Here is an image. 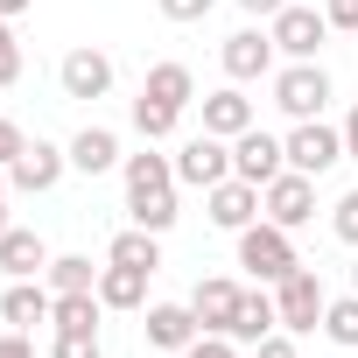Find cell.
<instances>
[{"label":"cell","mask_w":358,"mask_h":358,"mask_svg":"<svg viewBox=\"0 0 358 358\" xmlns=\"http://www.w3.org/2000/svg\"><path fill=\"white\" fill-rule=\"evenodd\" d=\"M120 176H127V211H134V225L169 232L176 218H183V211H176V162H169V155L141 148V155L120 162Z\"/></svg>","instance_id":"cell-1"},{"label":"cell","mask_w":358,"mask_h":358,"mask_svg":"<svg viewBox=\"0 0 358 358\" xmlns=\"http://www.w3.org/2000/svg\"><path fill=\"white\" fill-rule=\"evenodd\" d=\"M239 267L260 281V288H274L281 274H295L302 260H295V239L281 232V225H267V218H253L246 232H239Z\"/></svg>","instance_id":"cell-2"},{"label":"cell","mask_w":358,"mask_h":358,"mask_svg":"<svg viewBox=\"0 0 358 358\" xmlns=\"http://www.w3.org/2000/svg\"><path fill=\"white\" fill-rule=\"evenodd\" d=\"M323 302H330V288H323L316 267H295V274L274 281V309H281V330H288V337L323 330Z\"/></svg>","instance_id":"cell-3"},{"label":"cell","mask_w":358,"mask_h":358,"mask_svg":"<svg viewBox=\"0 0 358 358\" xmlns=\"http://www.w3.org/2000/svg\"><path fill=\"white\" fill-rule=\"evenodd\" d=\"M260 218H267V225H281V232H302V225L316 218V176L281 169L274 183L260 190Z\"/></svg>","instance_id":"cell-4"},{"label":"cell","mask_w":358,"mask_h":358,"mask_svg":"<svg viewBox=\"0 0 358 358\" xmlns=\"http://www.w3.org/2000/svg\"><path fill=\"white\" fill-rule=\"evenodd\" d=\"M274 106H281L288 120H323V106H330V71H323L316 57L274 71Z\"/></svg>","instance_id":"cell-5"},{"label":"cell","mask_w":358,"mask_h":358,"mask_svg":"<svg viewBox=\"0 0 358 358\" xmlns=\"http://www.w3.org/2000/svg\"><path fill=\"white\" fill-rule=\"evenodd\" d=\"M267 36H274V50H281L288 64H309V57L330 43V15H323V8H295V0H288V8L267 22Z\"/></svg>","instance_id":"cell-6"},{"label":"cell","mask_w":358,"mask_h":358,"mask_svg":"<svg viewBox=\"0 0 358 358\" xmlns=\"http://www.w3.org/2000/svg\"><path fill=\"white\" fill-rule=\"evenodd\" d=\"M169 162H176V183L211 190V183H225V176H232V141H218V134H190Z\"/></svg>","instance_id":"cell-7"},{"label":"cell","mask_w":358,"mask_h":358,"mask_svg":"<svg viewBox=\"0 0 358 358\" xmlns=\"http://www.w3.org/2000/svg\"><path fill=\"white\" fill-rule=\"evenodd\" d=\"M281 148H288V169H302V176H330V169L344 162V127L295 120V134H288Z\"/></svg>","instance_id":"cell-8"},{"label":"cell","mask_w":358,"mask_h":358,"mask_svg":"<svg viewBox=\"0 0 358 358\" xmlns=\"http://www.w3.org/2000/svg\"><path fill=\"white\" fill-rule=\"evenodd\" d=\"M64 169H71V148H50V141H29L15 162H8V183L22 190V197H43V190H57L64 183Z\"/></svg>","instance_id":"cell-9"},{"label":"cell","mask_w":358,"mask_h":358,"mask_svg":"<svg viewBox=\"0 0 358 358\" xmlns=\"http://www.w3.org/2000/svg\"><path fill=\"white\" fill-rule=\"evenodd\" d=\"M274 36L267 29H239V36H225V50H218V64H225V78L232 85H253V78H274Z\"/></svg>","instance_id":"cell-10"},{"label":"cell","mask_w":358,"mask_h":358,"mask_svg":"<svg viewBox=\"0 0 358 358\" xmlns=\"http://www.w3.org/2000/svg\"><path fill=\"white\" fill-rule=\"evenodd\" d=\"M288 169V148L274 141V134H260V127H246L239 141H232V176H246V183H274V176Z\"/></svg>","instance_id":"cell-11"},{"label":"cell","mask_w":358,"mask_h":358,"mask_svg":"<svg viewBox=\"0 0 358 358\" xmlns=\"http://www.w3.org/2000/svg\"><path fill=\"white\" fill-rule=\"evenodd\" d=\"M204 204H211V225H218V232H246V225L260 218V183H246V176H225V183L204 190Z\"/></svg>","instance_id":"cell-12"},{"label":"cell","mask_w":358,"mask_h":358,"mask_svg":"<svg viewBox=\"0 0 358 358\" xmlns=\"http://www.w3.org/2000/svg\"><path fill=\"white\" fill-rule=\"evenodd\" d=\"M57 85H64V99H106L113 92V57L85 43V50H71L57 64Z\"/></svg>","instance_id":"cell-13"},{"label":"cell","mask_w":358,"mask_h":358,"mask_svg":"<svg viewBox=\"0 0 358 358\" xmlns=\"http://www.w3.org/2000/svg\"><path fill=\"white\" fill-rule=\"evenodd\" d=\"M141 330H148V344H155V351H176V358H183V351L204 337V323H197V309H190V302H155Z\"/></svg>","instance_id":"cell-14"},{"label":"cell","mask_w":358,"mask_h":358,"mask_svg":"<svg viewBox=\"0 0 358 358\" xmlns=\"http://www.w3.org/2000/svg\"><path fill=\"white\" fill-rule=\"evenodd\" d=\"M50 246H43V232H29V225H8L0 232V274L8 281H43L50 274Z\"/></svg>","instance_id":"cell-15"},{"label":"cell","mask_w":358,"mask_h":358,"mask_svg":"<svg viewBox=\"0 0 358 358\" xmlns=\"http://www.w3.org/2000/svg\"><path fill=\"white\" fill-rule=\"evenodd\" d=\"M246 127H260V120H253V99H246L239 85H225V92H204V134H218V141H239Z\"/></svg>","instance_id":"cell-16"},{"label":"cell","mask_w":358,"mask_h":358,"mask_svg":"<svg viewBox=\"0 0 358 358\" xmlns=\"http://www.w3.org/2000/svg\"><path fill=\"white\" fill-rule=\"evenodd\" d=\"M274 330H281L274 295H267V288H246L239 309H232V323H225V337H232V344H260V337H274Z\"/></svg>","instance_id":"cell-17"},{"label":"cell","mask_w":358,"mask_h":358,"mask_svg":"<svg viewBox=\"0 0 358 358\" xmlns=\"http://www.w3.org/2000/svg\"><path fill=\"white\" fill-rule=\"evenodd\" d=\"M50 309H57V288L50 281H8V295H0V316H8L15 330L50 323Z\"/></svg>","instance_id":"cell-18"},{"label":"cell","mask_w":358,"mask_h":358,"mask_svg":"<svg viewBox=\"0 0 358 358\" xmlns=\"http://www.w3.org/2000/svg\"><path fill=\"white\" fill-rule=\"evenodd\" d=\"M127 155H120V134L113 127H85L78 141H71V169L78 176H106V169H120Z\"/></svg>","instance_id":"cell-19"},{"label":"cell","mask_w":358,"mask_h":358,"mask_svg":"<svg viewBox=\"0 0 358 358\" xmlns=\"http://www.w3.org/2000/svg\"><path fill=\"white\" fill-rule=\"evenodd\" d=\"M239 295H246L239 281L211 274V281H197V288H190V309H197V323H204V330H225V323H232V309H239Z\"/></svg>","instance_id":"cell-20"},{"label":"cell","mask_w":358,"mask_h":358,"mask_svg":"<svg viewBox=\"0 0 358 358\" xmlns=\"http://www.w3.org/2000/svg\"><path fill=\"white\" fill-rule=\"evenodd\" d=\"M148 281H155V274L106 260V267H99V302H106V309H141V302H148Z\"/></svg>","instance_id":"cell-21"},{"label":"cell","mask_w":358,"mask_h":358,"mask_svg":"<svg viewBox=\"0 0 358 358\" xmlns=\"http://www.w3.org/2000/svg\"><path fill=\"white\" fill-rule=\"evenodd\" d=\"M106 260H120V267H141V274H155L162 267V232H148V225H127L113 246H106Z\"/></svg>","instance_id":"cell-22"},{"label":"cell","mask_w":358,"mask_h":358,"mask_svg":"<svg viewBox=\"0 0 358 358\" xmlns=\"http://www.w3.org/2000/svg\"><path fill=\"white\" fill-rule=\"evenodd\" d=\"M141 92H148V99H162V106H176V113H183V106L197 99V78H190V64H155Z\"/></svg>","instance_id":"cell-23"},{"label":"cell","mask_w":358,"mask_h":358,"mask_svg":"<svg viewBox=\"0 0 358 358\" xmlns=\"http://www.w3.org/2000/svg\"><path fill=\"white\" fill-rule=\"evenodd\" d=\"M99 288H78V295H57V309H50V323L57 330H99Z\"/></svg>","instance_id":"cell-24"},{"label":"cell","mask_w":358,"mask_h":358,"mask_svg":"<svg viewBox=\"0 0 358 358\" xmlns=\"http://www.w3.org/2000/svg\"><path fill=\"white\" fill-rule=\"evenodd\" d=\"M43 281H50V288H57V295H78V288H99V267H92V260H85V253H57V260H50V274H43Z\"/></svg>","instance_id":"cell-25"},{"label":"cell","mask_w":358,"mask_h":358,"mask_svg":"<svg viewBox=\"0 0 358 358\" xmlns=\"http://www.w3.org/2000/svg\"><path fill=\"white\" fill-rule=\"evenodd\" d=\"M323 337L344 344V351H358V295H330L323 302Z\"/></svg>","instance_id":"cell-26"},{"label":"cell","mask_w":358,"mask_h":358,"mask_svg":"<svg viewBox=\"0 0 358 358\" xmlns=\"http://www.w3.org/2000/svg\"><path fill=\"white\" fill-rule=\"evenodd\" d=\"M176 120H183L176 106H162V99H148V92L134 99V134H141V141H169V134H176Z\"/></svg>","instance_id":"cell-27"},{"label":"cell","mask_w":358,"mask_h":358,"mask_svg":"<svg viewBox=\"0 0 358 358\" xmlns=\"http://www.w3.org/2000/svg\"><path fill=\"white\" fill-rule=\"evenodd\" d=\"M50 358H106V351H99V330H57Z\"/></svg>","instance_id":"cell-28"},{"label":"cell","mask_w":358,"mask_h":358,"mask_svg":"<svg viewBox=\"0 0 358 358\" xmlns=\"http://www.w3.org/2000/svg\"><path fill=\"white\" fill-rule=\"evenodd\" d=\"M330 232H337L344 246H358V190H344V197L330 204Z\"/></svg>","instance_id":"cell-29"},{"label":"cell","mask_w":358,"mask_h":358,"mask_svg":"<svg viewBox=\"0 0 358 358\" xmlns=\"http://www.w3.org/2000/svg\"><path fill=\"white\" fill-rule=\"evenodd\" d=\"M22 78V43H15V22H0V92Z\"/></svg>","instance_id":"cell-30"},{"label":"cell","mask_w":358,"mask_h":358,"mask_svg":"<svg viewBox=\"0 0 358 358\" xmlns=\"http://www.w3.org/2000/svg\"><path fill=\"white\" fill-rule=\"evenodd\" d=\"M155 8H162V22H204L218 0H155Z\"/></svg>","instance_id":"cell-31"},{"label":"cell","mask_w":358,"mask_h":358,"mask_svg":"<svg viewBox=\"0 0 358 358\" xmlns=\"http://www.w3.org/2000/svg\"><path fill=\"white\" fill-rule=\"evenodd\" d=\"M183 358H239V344H232L225 330H204V337H197V344H190Z\"/></svg>","instance_id":"cell-32"},{"label":"cell","mask_w":358,"mask_h":358,"mask_svg":"<svg viewBox=\"0 0 358 358\" xmlns=\"http://www.w3.org/2000/svg\"><path fill=\"white\" fill-rule=\"evenodd\" d=\"M22 148H29V134H22V127H15L8 113H0V169H8V162H15Z\"/></svg>","instance_id":"cell-33"},{"label":"cell","mask_w":358,"mask_h":358,"mask_svg":"<svg viewBox=\"0 0 358 358\" xmlns=\"http://www.w3.org/2000/svg\"><path fill=\"white\" fill-rule=\"evenodd\" d=\"M323 15H330V29L358 36V0H323Z\"/></svg>","instance_id":"cell-34"},{"label":"cell","mask_w":358,"mask_h":358,"mask_svg":"<svg viewBox=\"0 0 358 358\" xmlns=\"http://www.w3.org/2000/svg\"><path fill=\"white\" fill-rule=\"evenodd\" d=\"M253 351H260V358H302V351H295V337H288V330H274V337H260V344H253Z\"/></svg>","instance_id":"cell-35"},{"label":"cell","mask_w":358,"mask_h":358,"mask_svg":"<svg viewBox=\"0 0 358 358\" xmlns=\"http://www.w3.org/2000/svg\"><path fill=\"white\" fill-rule=\"evenodd\" d=\"M0 358H36V344H29V330H0Z\"/></svg>","instance_id":"cell-36"},{"label":"cell","mask_w":358,"mask_h":358,"mask_svg":"<svg viewBox=\"0 0 358 358\" xmlns=\"http://www.w3.org/2000/svg\"><path fill=\"white\" fill-rule=\"evenodd\" d=\"M344 162H358V106L344 113Z\"/></svg>","instance_id":"cell-37"},{"label":"cell","mask_w":358,"mask_h":358,"mask_svg":"<svg viewBox=\"0 0 358 358\" xmlns=\"http://www.w3.org/2000/svg\"><path fill=\"white\" fill-rule=\"evenodd\" d=\"M239 8H246V15H260V22H274V15L288 8V0H239Z\"/></svg>","instance_id":"cell-38"},{"label":"cell","mask_w":358,"mask_h":358,"mask_svg":"<svg viewBox=\"0 0 358 358\" xmlns=\"http://www.w3.org/2000/svg\"><path fill=\"white\" fill-rule=\"evenodd\" d=\"M36 0H0V22H15V15H29Z\"/></svg>","instance_id":"cell-39"},{"label":"cell","mask_w":358,"mask_h":358,"mask_svg":"<svg viewBox=\"0 0 358 358\" xmlns=\"http://www.w3.org/2000/svg\"><path fill=\"white\" fill-rule=\"evenodd\" d=\"M8 190L15 183H8V169H0V232H8Z\"/></svg>","instance_id":"cell-40"},{"label":"cell","mask_w":358,"mask_h":358,"mask_svg":"<svg viewBox=\"0 0 358 358\" xmlns=\"http://www.w3.org/2000/svg\"><path fill=\"white\" fill-rule=\"evenodd\" d=\"M351 295H358V267H351Z\"/></svg>","instance_id":"cell-41"}]
</instances>
